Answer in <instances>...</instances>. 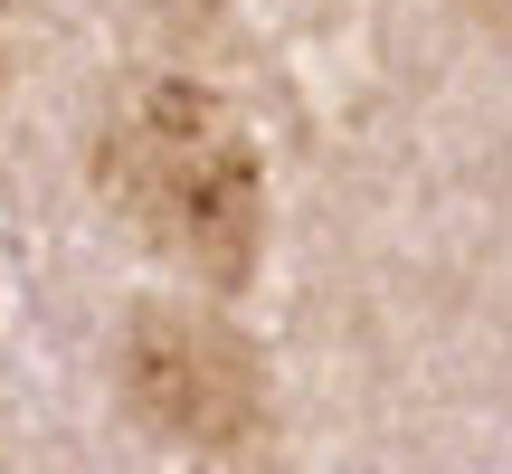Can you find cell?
<instances>
[{"label":"cell","mask_w":512,"mask_h":474,"mask_svg":"<svg viewBox=\"0 0 512 474\" xmlns=\"http://www.w3.org/2000/svg\"><path fill=\"white\" fill-rule=\"evenodd\" d=\"M95 190L143 228V247H162L200 285L238 294L256 275L266 171H256V143L228 95L190 86V76H133L95 133Z\"/></svg>","instance_id":"cell-1"},{"label":"cell","mask_w":512,"mask_h":474,"mask_svg":"<svg viewBox=\"0 0 512 474\" xmlns=\"http://www.w3.org/2000/svg\"><path fill=\"white\" fill-rule=\"evenodd\" d=\"M133 418L190 456H247L266 437V370L219 313L200 304H133L114 351Z\"/></svg>","instance_id":"cell-2"}]
</instances>
